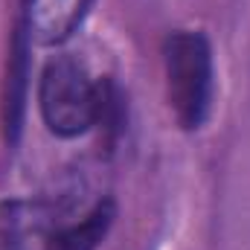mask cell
Wrapping results in <instances>:
<instances>
[{
	"instance_id": "obj_1",
	"label": "cell",
	"mask_w": 250,
	"mask_h": 250,
	"mask_svg": "<svg viewBox=\"0 0 250 250\" xmlns=\"http://www.w3.org/2000/svg\"><path fill=\"white\" fill-rule=\"evenodd\" d=\"M38 105L47 128L59 137H76L105 120L108 93L96 84L87 67L70 56H56L44 67L38 84Z\"/></svg>"
},
{
	"instance_id": "obj_2",
	"label": "cell",
	"mask_w": 250,
	"mask_h": 250,
	"mask_svg": "<svg viewBox=\"0 0 250 250\" xmlns=\"http://www.w3.org/2000/svg\"><path fill=\"white\" fill-rule=\"evenodd\" d=\"M166 96L184 128H198L212 102V50L195 29H178L163 44Z\"/></svg>"
},
{
	"instance_id": "obj_3",
	"label": "cell",
	"mask_w": 250,
	"mask_h": 250,
	"mask_svg": "<svg viewBox=\"0 0 250 250\" xmlns=\"http://www.w3.org/2000/svg\"><path fill=\"white\" fill-rule=\"evenodd\" d=\"M64 224L62 209L50 201H0V250H56Z\"/></svg>"
},
{
	"instance_id": "obj_4",
	"label": "cell",
	"mask_w": 250,
	"mask_h": 250,
	"mask_svg": "<svg viewBox=\"0 0 250 250\" xmlns=\"http://www.w3.org/2000/svg\"><path fill=\"white\" fill-rule=\"evenodd\" d=\"M90 6L93 0H23L26 32L35 44H62L79 29Z\"/></svg>"
},
{
	"instance_id": "obj_5",
	"label": "cell",
	"mask_w": 250,
	"mask_h": 250,
	"mask_svg": "<svg viewBox=\"0 0 250 250\" xmlns=\"http://www.w3.org/2000/svg\"><path fill=\"white\" fill-rule=\"evenodd\" d=\"M114 221V207L111 201H99L84 218L79 221H67L59 236V248L56 250H93L108 233Z\"/></svg>"
}]
</instances>
